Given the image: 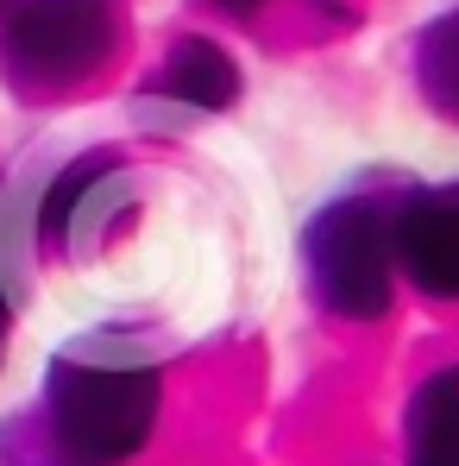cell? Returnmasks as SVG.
<instances>
[{"label":"cell","mask_w":459,"mask_h":466,"mask_svg":"<svg viewBox=\"0 0 459 466\" xmlns=\"http://www.w3.org/2000/svg\"><path fill=\"white\" fill-rule=\"evenodd\" d=\"M390 252H396V271L415 290L454 303L459 297V183L415 189L390 221Z\"/></svg>","instance_id":"277c9868"},{"label":"cell","mask_w":459,"mask_h":466,"mask_svg":"<svg viewBox=\"0 0 459 466\" xmlns=\"http://www.w3.org/2000/svg\"><path fill=\"white\" fill-rule=\"evenodd\" d=\"M107 0H25L0 32V70L19 95H70L114 57Z\"/></svg>","instance_id":"7a4b0ae2"},{"label":"cell","mask_w":459,"mask_h":466,"mask_svg":"<svg viewBox=\"0 0 459 466\" xmlns=\"http://www.w3.org/2000/svg\"><path fill=\"white\" fill-rule=\"evenodd\" d=\"M415 82H422V95L447 120H459V6H447L441 19L422 25V38H415Z\"/></svg>","instance_id":"ba28073f"},{"label":"cell","mask_w":459,"mask_h":466,"mask_svg":"<svg viewBox=\"0 0 459 466\" xmlns=\"http://www.w3.org/2000/svg\"><path fill=\"white\" fill-rule=\"evenodd\" d=\"M0 340H6V297H0Z\"/></svg>","instance_id":"8fae6325"},{"label":"cell","mask_w":459,"mask_h":466,"mask_svg":"<svg viewBox=\"0 0 459 466\" xmlns=\"http://www.w3.org/2000/svg\"><path fill=\"white\" fill-rule=\"evenodd\" d=\"M0 466H82L51 429H38V435H25V429H13L6 441H0Z\"/></svg>","instance_id":"9c48e42d"},{"label":"cell","mask_w":459,"mask_h":466,"mask_svg":"<svg viewBox=\"0 0 459 466\" xmlns=\"http://www.w3.org/2000/svg\"><path fill=\"white\" fill-rule=\"evenodd\" d=\"M157 95L215 114V107H227L233 95H239V64H233L215 38H183L164 57V70H157Z\"/></svg>","instance_id":"8992f818"},{"label":"cell","mask_w":459,"mask_h":466,"mask_svg":"<svg viewBox=\"0 0 459 466\" xmlns=\"http://www.w3.org/2000/svg\"><path fill=\"white\" fill-rule=\"evenodd\" d=\"M390 221L378 202L346 196L308 221V284L314 297L346 321H378L390 309Z\"/></svg>","instance_id":"3957f363"},{"label":"cell","mask_w":459,"mask_h":466,"mask_svg":"<svg viewBox=\"0 0 459 466\" xmlns=\"http://www.w3.org/2000/svg\"><path fill=\"white\" fill-rule=\"evenodd\" d=\"M208 6H221V13H258L264 0H208Z\"/></svg>","instance_id":"30bf717a"},{"label":"cell","mask_w":459,"mask_h":466,"mask_svg":"<svg viewBox=\"0 0 459 466\" xmlns=\"http://www.w3.org/2000/svg\"><path fill=\"white\" fill-rule=\"evenodd\" d=\"M120 189V157H76L57 183H51V196H45V215H38V228L51 233V239H88V208H101L107 196Z\"/></svg>","instance_id":"52a82bcc"},{"label":"cell","mask_w":459,"mask_h":466,"mask_svg":"<svg viewBox=\"0 0 459 466\" xmlns=\"http://www.w3.org/2000/svg\"><path fill=\"white\" fill-rule=\"evenodd\" d=\"M409 466H459V366L428 372L403 410Z\"/></svg>","instance_id":"5b68a950"},{"label":"cell","mask_w":459,"mask_h":466,"mask_svg":"<svg viewBox=\"0 0 459 466\" xmlns=\"http://www.w3.org/2000/svg\"><path fill=\"white\" fill-rule=\"evenodd\" d=\"M157 422V372L114 347L107 334H88L51 360L45 385V429L76 454L82 466H114L145 448Z\"/></svg>","instance_id":"6da1fadb"}]
</instances>
